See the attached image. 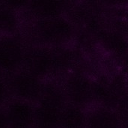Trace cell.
<instances>
[{
  "mask_svg": "<svg viewBox=\"0 0 128 128\" xmlns=\"http://www.w3.org/2000/svg\"><path fill=\"white\" fill-rule=\"evenodd\" d=\"M74 34L72 23L64 16L28 21L25 39L32 44L46 46H61L68 43Z\"/></svg>",
  "mask_w": 128,
  "mask_h": 128,
  "instance_id": "6da1fadb",
  "label": "cell"
},
{
  "mask_svg": "<svg viewBox=\"0 0 128 128\" xmlns=\"http://www.w3.org/2000/svg\"><path fill=\"white\" fill-rule=\"evenodd\" d=\"M66 104L62 87L45 80L42 94L34 104V126L38 128H58Z\"/></svg>",
  "mask_w": 128,
  "mask_h": 128,
  "instance_id": "7a4b0ae2",
  "label": "cell"
},
{
  "mask_svg": "<svg viewBox=\"0 0 128 128\" xmlns=\"http://www.w3.org/2000/svg\"><path fill=\"white\" fill-rule=\"evenodd\" d=\"M44 80L62 72V67L55 46L28 42L22 68Z\"/></svg>",
  "mask_w": 128,
  "mask_h": 128,
  "instance_id": "3957f363",
  "label": "cell"
},
{
  "mask_svg": "<svg viewBox=\"0 0 128 128\" xmlns=\"http://www.w3.org/2000/svg\"><path fill=\"white\" fill-rule=\"evenodd\" d=\"M11 98L35 104L40 98L45 80L29 70L21 68L8 75Z\"/></svg>",
  "mask_w": 128,
  "mask_h": 128,
  "instance_id": "277c9868",
  "label": "cell"
},
{
  "mask_svg": "<svg viewBox=\"0 0 128 128\" xmlns=\"http://www.w3.org/2000/svg\"><path fill=\"white\" fill-rule=\"evenodd\" d=\"M27 45L21 33L0 36V70L8 76L21 69Z\"/></svg>",
  "mask_w": 128,
  "mask_h": 128,
  "instance_id": "5b68a950",
  "label": "cell"
},
{
  "mask_svg": "<svg viewBox=\"0 0 128 128\" xmlns=\"http://www.w3.org/2000/svg\"><path fill=\"white\" fill-rule=\"evenodd\" d=\"M61 87L67 103L86 109L94 104L93 82L85 76L70 75Z\"/></svg>",
  "mask_w": 128,
  "mask_h": 128,
  "instance_id": "8992f818",
  "label": "cell"
},
{
  "mask_svg": "<svg viewBox=\"0 0 128 128\" xmlns=\"http://www.w3.org/2000/svg\"><path fill=\"white\" fill-rule=\"evenodd\" d=\"M3 107L9 128H30L34 125V104L11 98Z\"/></svg>",
  "mask_w": 128,
  "mask_h": 128,
  "instance_id": "52a82bcc",
  "label": "cell"
},
{
  "mask_svg": "<svg viewBox=\"0 0 128 128\" xmlns=\"http://www.w3.org/2000/svg\"><path fill=\"white\" fill-rule=\"evenodd\" d=\"M86 128H124L121 116L111 106L93 104L87 108Z\"/></svg>",
  "mask_w": 128,
  "mask_h": 128,
  "instance_id": "ba28073f",
  "label": "cell"
},
{
  "mask_svg": "<svg viewBox=\"0 0 128 128\" xmlns=\"http://www.w3.org/2000/svg\"><path fill=\"white\" fill-rule=\"evenodd\" d=\"M64 0H28L22 15L28 21L40 20L63 16L66 8Z\"/></svg>",
  "mask_w": 128,
  "mask_h": 128,
  "instance_id": "9c48e42d",
  "label": "cell"
},
{
  "mask_svg": "<svg viewBox=\"0 0 128 128\" xmlns=\"http://www.w3.org/2000/svg\"><path fill=\"white\" fill-rule=\"evenodd\" d=\"M87 109L67 103L60 118L58 128H86Z\"/></svg>",
  "mask_w": 128,
  "mask_h": 128,
  "instance_id": "30bf717a",
  "label": "cell"
},
{
  "mask_svg": "<svg viewBox=\"0 0 128 128\" xmlns=\"http://www.w3.org/2000/svg\"><path fill=\"white\" fill-rule=\"evenodd\" d=\"M22 28V14L0 4V36L20 34Z\"/></svg>",
  "mask_w": 128,
  "mask_h": 128,
  "instance_id": "8fae6325",
  "label": "cell"
},
{
  "mask_svg": "<svg viewBox=\"0 0 128 128\" xmlns=\"http://www.w3.org/2000/svg\"><path fill=\"white\" fill-rule=\"evenodd\" d=\"M10 99L8 76L0 70V107H3Z\"/></svg>",
  "mask_w": 128,
  "mask_h": 128,
  "instance_id": "7c38bea8",
  "label": "cell"
},
{
  "mask_svg": "<svg viewBox=\"0 0 128 128\" xmlns=\"http://www.w3.org/2000/svg\"><path fill=\"white\" fill-rule=\"evenodd\" d=\"M28 0H0V4L22 14L28 5Z\"/></svg>",
  "mask_w": 128,
  "mask_h": 128,
  "instance_id": "4fadbf2b",
  "label": "cell"
},
{
  "mask_svg": "<svg viewBox=\"0 0 128 128\" xmlns=\"http://www.w3.org/2000/svg\"><path fill=\"white\" fill-rule=\"evenodd\" d=\"M0 128H9L4 107H0Z\"/></svg>",
  "mask_w": 128,
  "mask_h": 128,
  "instance_id": "5bb4252c",
  "label": "cell"
},
{
  "mask_svg": "<svg viewBox=\"0 0 128 128\" xmlns=\"http://www.w3.org/2000/svg\"><path fill=\"white\" fill-rule=\"evenodd\" d=\"M37 128L36 126H34V125L33 127H32V128Z\"/></svg>",
  "mask_w": 128,
  "mask_h": 128,
  "instance_id": "9a60e30c",
  "label": "cell"
},
{
  "mask_svg": "<svg viewBox=\"0 0 128 128\" xmlns=\"http://www.w3.org/2000/svg\"><path fill=\"white\" fill-rule=\"evenodd\" d=\"M64 1H67V0H64Z\"/></svg>",
  "mask_w": 128,
  "mask_h": 128,
  "instance_id": "2e32d148",
  "label": "cell"
}]
</instances>
